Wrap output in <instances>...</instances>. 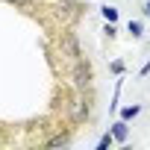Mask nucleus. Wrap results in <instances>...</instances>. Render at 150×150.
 Here are the masks:
<instances>
[{
	"label": "nucleus",
	"instance_id": "1",
	"mask_svg": "<svg viewBox=\"0 0 150 150\" xmlns=\"http://www.w3.org/2000/svg\"><path fill=\"white\" fill-rule=\"evenodd\" d=\"M62 47L68 50L71 59H77V56H80V47H77V38H74V35H62Z\"/></svg>",
	"mask_w": 150,
	"mask_h": 150
},
{
	"label": "nucleus",
	"instance_id": "2",
	"mask_svg": "<svg viewBox=\"0 0 150 150\" xmlns=\"http://www.w3.org/2000/svg\"><path fill=\"white\" fill-rule=\"evenodd\" d=\"M74 118H77V121L86 118V106H83V100H74Z\"/></svg>",
	"mask_w": 150,
	"mask_h": 150
},
{
	"label": "nucleus",
	"instance_id": "3",
	"mask_svg": "<svg viewBox=\"0 0 150 150\" xmlns=\"http://www.w3.org/2000/svg\"><path fill=\"white\" fill-rule=\"evenodd\" d=\"M115 138H127V127L124 124H115Z\"/></svg>",
	"mask_w": 150,
	"mask_h": 150
},
{
	"label": "nucleus",
	"instance_id": "4",
	"mask_svg": "<svg viewBox=\"0 0 150 150\" xmlns=\"http://www.w3.org/2000/svg\"><path fill=\"white\" fill-rule=\"evenodd\" d=\"M132 115H138V106H129V109H124V118H132Z\"/></svg>",
	"mask_w": 150,
	"mask_h": 150
},
{
	"label": "nucleus",
	"instance_id": "5",
	"mask_svg": "<svg viewBox=\"0 0 150 150\" xmlns=\"http://www.w3.org/2000/svg\"><path fill=\"white\" fill-rule=\"evenodd\" d=\"M129 33L132 35H141V24H129Z\"/></svg>",
	"mask_w": 150,
	"mask_h": 150
},
{
	"label": "nucleus",
	"instance_id": "6",
	"mask_svg": "<svg viewBox=\"0 0 150 150\" xmlns=\"http://www.w3.org/2000/svg\"><path fill=\"white\" fill-rule=\"evenodd\" d=\"M147 12H150V3H147Z\"/></svg>",
	"mask_w": 150,
	"mask_h": 150
}]
</instances>
